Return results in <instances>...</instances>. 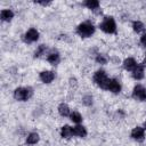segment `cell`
<instances>
[{
  "instance_id": "6da1fadb",
  "label": "cell",
  "mask_w": 146,
  "mask_h": 146,
  "mask_svg": "<svg viewBox=\"0 0 146 146\" xmlns=\"http://www.w3.org/2000/svg\"><path fill=\"white\" fill-rule=\"evenodd\" d=\"M96 31V27L95 25L89 22V21H86V22H82L80 23L78 26H76V34L83 39L86 38H90Z\"/></svg>"
},
{
  "instance_id": "7a4b0ae2",
  "label": "cell",
  "mask_w": 146,
  "mask_h": 146,
  "mask_svg": "<svg viewBox=\"0 0 146 146\" xmlns=\"http://www.w3.org/2000/svg\"><path fill=\"white\" fill-rule=\"evenodd\" d=\"M92 80L97 87H99L103 90H107V86L111 78H108L107 73L104 70H97L92 75Z\"/></svg>"
},
{
  "instance_id": "3957f363",
  "label": "cell",
  "mask_w": 146,
  "mask_h": 146,
  "mask_svg": "<svg viewBox=\"0 0 146 146\" xmlns=\"http://www.w3.org/2000/svg\"><path fill=\"white\" fill-rule=\"evenodd\" d=\"M99 29L106 33V34H113L116 32V23L114 17L112 16H105L103 21L99 23Z\"/></svg>"
},
{
  "instance_id": "277c9868",
  "label": "cell",
  "mask_w": 146,
  "mask_h": 146,
  "mask_svg": "<svg viewBox=\"0 0 146 146\" xmlns=\"http://www.w3.org/2000/svg\"><path fill=\"white\" fill-rule=\"evenodd\" d=\"M33 95V90L30 87H17L14 90V98L18 102H26Z\"/></svg>"
},
{
  "instance_id": "5b68a950",
  "label": "cell",
  "mask_w": 146,
  "mask_h": 146,
  "mask_svg": "<svg viewBox=\"0 0 146 146\" xmlns=\"http://www.w3.org/2000/svg\"><path fill=\"white\" fill-rule=\"evenodd\" d=\"M131 96L138 102H146V88L141 84H136L132 89Z\"/></svg>"
},
{
  "instance_id": "8992f818",
  "label": "cell",
  "mask_w": 146,
  "mask_h": 146,
  "mask_svg": "<svg viewBox=\"0 0 146 146\" xmlns=\"http://www.w3.org/2000/svg\"><path fill=\"white\" fill-rule=\"evenodd\" d=\"M39 36H40L39 31H38L36 29H34V27H31V29H29V30L24 33L23 40H24V42H26V43H33V42H35V41L39 40Z\"/></svg>"
},
{
  "instance_id": "52a82bcc",
  "label": "cell",
  "mask_w": 146,
  "mask_h": 146,
  "mask_svg": "<svg viewBox=\"0 0 146 146\" xmlns=\"http://www.w3.org/2000/svg\"><path fill=\"white\" fill-rule=\"evenodd\" d=\"M130 137H131L133 140H136V141H139V143L144 141V139H145V137H146L144 127H139V125L135 127V128L131 130V132H130Z\"/></svg>"
},
{
  "instance_id": "ba28073f",
  "label": "cell",
  "mask_w": 146,
  "mask_h": 146,
  "mask_svg": "<svg viewBox=\"0 0 146 146\" xmlns=\"http://www.w3.org/2000/svg\"><path fill=\"white\" fill-rule=\"evenodd\" d=\"M56 78V74L54 71H50V70H44V71H41L39 73V79L41 80L42 83H51Z\"/></svg>"
},
{
  "instance_id": "9c48e42d",
  "label": "cell",
  "mask_w": 146,
  "mask_h": 146,
  "mask_svg": "<svg viewBox=\"0 0 146 146\" xmlns=\"http://www.w3.org/2000/svg\"><path fill=\"white\" fill-rule=\"evenodd\" d=\"M107 90L111 91L112 94H120L121 90H122V86L120 83V81L115 78H112L108 82V86H107Z\"/></svg>"
},
{
  "instance_id": "30bf717a",
  "label": "cell",
  "mask_w": 146,
  "mask_h": 146,
  "mask_svg": "<svg viewBox=\"0 0 146 146\" xmlns=\"http://www.w3.org/2000/svg\"><path fill=\"white\" fill-rule=\"evenodd\" d=\"M131 76H132L135 80H137V81L143 80V79L145 78V70H144V65H143V64H138V65L135 67V70L131 72Z\"/></svg>"
},
{
  "instance_id": "8fae6325",
  "label": "cell",
  "mask_w": 146,
  "mask_h": 146,
  "mask_svg": "<svg viewBox=\"0 0 146 146\" xmlns=\"http://www.w3.org/2000/svg\"><path fill=\"white\" fill-rule=\"evenodd\" d=\"M137 65H138V63L136 62V59H135L133 57H128V58H125V59L123 60V63H122L123 68H124L125 71H128V72H132Z\"/></svg>"
},
{
  "instance_id": "7c38bea8",
  "label": "cell",
  "mask_w": 146,
  "mask_h": 146,
  "mask_svg": "<svg viewBox=\"0 0 146 146\" xmlns=\"http://www.w3.org/2000/svg\"><path fill=\"white\" fill-rule=\"evenodd\" d=\"M60 137L64 138V139H71L73 136H74V132H73V128L68 124H64L62 128H60Z\"/></svg>"
},
{
  "instance_id": "4fadbf2b",
  "label": "cell",
  "mask_w": 146,
  "mask_h": 146,
  "mask_svg": "<svg viewBox=\"0 0 146 146\" xmlns=\"http://www.w3.org/2000/svg\"><path fill=\"white\" fill-rule=\"evenodd\" d=\"M47 62L49 64H51V65H57L60 62V55H59V52L56 51V50L50 51L48 54V56H47Z\"/></svg>"
},
{
  "instance_id": "5bb4252c",
  "label": "cell",
  "mask_w": 146,
  "mask_h": 146,
  "mask_svg": "<svg viewBox=\"0 0 146 146\" xmlns=\"http://www.w3.org/2000/svg\"><path fill=\"white\" fill-rule=\"evenodd\" d=\"M57 111H58V114L60 115V116H63V117H67V116H70V114H71V108H70V106L66 104V103H60L59 105H58V107H57Z\"/></svg>"
},
{
  "instance_id": "9a60e30c",
  "label": "cell",
  "mask_w": 146,
  "mask_h": 146,
  "mask_svg": "<svg viewBox=\"0 0 146 146\" xmlns=\"http://www.w3.org/2000/svg\"><path fill=\"white\" fill-rule=\"evenodd\" d=\"M15 14L11 9L9 8H6V9H2L1 13H0V18L2 22H10L13 18H14Z\"/></svg>"
},
{
  "instance_id": "2e32d148",
  "label": "cell",
  "mask_w": 146,
  "mask_h": 146,
  "mask_svg": "<svg viewBox=\"0 0 146 146\" xmlns=\"http://www.w3.org/2000/svg\"><path fill=\"white\" fill-rule=\"evenodd\" d=\"M73 132H74V136L79 138H84L88 133L86 127L82 124H75V127H73Z\"/></svg>"
},
{
  "instance_id": "e0dca14e",
  "label": "cell",
  "mask_w": 146,
  "mask_h": 146,
  "mask_svg": "<svg viewBox=\"0 0 146 146\" xmlns=\"http://www.w3.org/2000/svg\"><path fill=\"white\" fill-rule=\"evenodd\" d=\"M40 140V136L38 132H30L27 136H26V144L27 145H35L38 144Z\"/></svg>"
},
{
  "instance_id": "ac0fdd59",
  "label": "cell",
  "mask_w": 146,
  "mask_h": 146,
  "mask_svg": "<svg viewBox=\"0 0 146 146\" xmlns=\"http://www.w3.org/2000/svg\"><path fill=\"white\" fill-rule=\"evenodd\" d=\"M131 26H132L133 32H136V33H143V32H145V30H146L145 24H144L143 22H140V21H133Z\"/></svg>"
},
{
  "instance_id": "d6986e66",
  "label": "cell",
  "mask_w": 146,
  "mask_h": 146,
  "mask_svg": "<svg viewBox=\"0 0 146 146\" xmlns=\"http://www.w3.org/2000/svg\"><path fill=\"white\" fill-rule=\"evenodd\" d=\"M83 5H84L88 9L92 10V11L98 10V8H99V6H100L99 1H97V0H86V1L83 2Z\"/></svg>"
},
{
  "instance_id": "ffe728a7",
  "label": "cell",
  "mask_w": 146,
  "mask_h": 146,
  "mask_svg": "<svg viewBox=\"0 0 146 146\" xmlns=\"http://www.w3.org/2000/svg\"><path fill=\"white\" fill-rule=\"evenodd\" d=\"M70 120L73 122V123H75V124H81V122H82V115L80 114V112H78V111H72L71 112V114H70Z\"/></svg>"
},
{
  "instance_id": "44dd1931",
  "label": "cell",
  "mask_w": 146,
  "mask_h": 146,
  "mask_svg": "<svg viewBox=\"0 0 146 146\" xmlns=\"http://www.w3.org/2000/svg\"><path fill=\"white\" fill-rule=\"evenodd\" d=\"M46 51H47V46L46 44H40L36 47L35 51H34V58H40L41 56L46 55Z\"/></svg>"
},
{
  "instance_id": "7402d4cb",
  "label": "cell",
  "mask_w": 146,
  "mask_h": 146,
  "mask_svg": "<svg viewBox=\"0 0 146 146\" xmlns=\"http://www.w3.org/2000/svg\"><path fill=\"white\" fill-rule=\"evenodd\" d=\"M95 60H96V63H97V64H100V65H105V64H107V62H108V57H107L105 54L98 52V54H96Z\"/></svg>"
},
{
  "instance_id": "603a6c76",
  "label": "cell",
  "mask_w": 146,
  "mask_h": 146,
  "mask_svg": "<svg viewBox=\"0 0 146 146\" xmlns=\"http://www.w3.org/2000/svg\"><path fill=\"white\" fill-rule=\"evenodd\" d=\"M81 103H82L84 106L89 107V106H91L92 103H94V97H92L91 95H84V96L82 97V99H81Z\"/></svg>"
},
{
  "instance_id": "cb8c5ba5",
  "label": "cell",
  "mask_w": 146,
  "mask_h": 146,
  "mask_svg": "<svg viewBox=\"0 0 146 146\" xmlns=\"http://www.w3.org/2000/svg\"><path fill=\"white\" fill-rule=\"evenodd\" d=\"M140 44L141 46H144V47H146V33H143V35L140 36Z\"/></svg>"
},
{
  "instance_id": "d4e9b609",
  "label": "cell",
  "mask_w": 146,
  "mask_h": 146,
  "mask_svg": "<svg viewBox=\"0 0 146 146\" xmlns=\"http://www.w3.org/2000/svg\"><path fill=\"white\" fill-rule=\"evenodd\" d=\"M70 86H71V87H73V86L75 87V86H76V79H75V78H71V79H70Z\"/></svg>"
},
{
  "instance_id": "484cf974",
  "label": "cell",
  "mask_w": 146,
  "mask_h": 146,
  "mask_svg": "<svg viewBox=\"0 0 146 146\" xmlns=\"http://www.w3.org/2000/svg\"><path fill=\"white\" fill-rule=\"evenodd\" d=\"M36 3H39V5H41V6H48V5H50L51 2H50V1H38Z\"/></svg>"
},
{
  "instance_id": "4316f807",
  "label": "cell",
  "mask_w": 146,
  "mask_h": 146,
  "mask_svg": "<svg viewBox=\"0 0 146 146\" xmlns=\"http://www.w3.org/2000/svg\"><path fill=\"white\" fill-rule=\"evenodd\" d=\"M143 65H144V67H146V54H145V57H144V60H143Z\"/></svg>"
},
{
  "instance_id": "83f0119b",
  "label": "cell",
  "mask_w": 146,
  "mask_h": 146,
  "mask_svg": "<svg viewBox=\"0 0 146 146\" xmlns=\"http://www.w3.org/2000/svg\"><path fill=\"white\" fill-rule=\"evenodd\" d=\"M144 129L146 130V120H145V122H144Z\"/></svg>"
}]
</instances>
